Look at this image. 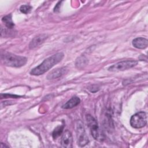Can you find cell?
<instances>
[{"label": "cell", "instance_id": "cell-1", "mask_svg": "<svg viewBox=\"0 0 148 148\" xmlns=\"http://www.w3.org/2000/svg\"><path fill=\"white\" fill-rule=\"evenodd\" d=\"M62 53H57L45 59L40 65L35 67L30 71V74L35 76H39L43 74L56 64L60 62L64 58Z\"/></svg>", "mask_w": 148, "mask_h": 148}, {"label": "cell", "instance_id": "cell-2", "mask_svg": "<svg viewBox=\"0 0 148 148\" xmlns=\"http://www.w3.org/2000/svg\"><path fill=\"white\" fill-rule=\"evenodd\" d=\"M1 59L5 65L12 67H21L24 66L27 62L26 57L9 52H2Z\"/></svg>", "mask_w": 148, "mask_h": 148}, {"label": "cell", "instance_id": "cell-3", "mask_svg": "<svg viewBox=\"0 0 148 148\" xmlns=\"http://www.w3.org/2000/svg\"><path fill=\"white\" fill-rule=\"evenodd\" d=\"M86 118L92 137L95 140L101 141L103 139V136L97 120L90 114L86 115Z\"/></svg>", "mask_w": 148, "mask_h": 148}, {"label": "cell", "instance_id": "cell-4", "mask_svg": "<svg viewBox=\"0 0 148 148\" xmlns=\"http://www.w3.org/2000/svg\"><path fill=\"white\" fill-rule=\"evenodd\" d=\"M76 132L77 139V144L79 146L83 147L86 145L88 142V138L86 133L84 126L81 121L78 120L76 123Z\"/></svg>", "mask_w": 148, "mask_h": 148}, {"label": "cell", "instance_id": "cell-5", "mask_svg": "<svg viewBox=\"0 0 148 148\" xmlns=\"http://www.w3.org/2000/svg\"><path fill=\"white\" fill-rule=\"evenodd\" d=\"M147 123V114L145 112H139L132 115L130 119L131 125L135 128H140Z\"/></svg>", "mask_w": 148, "mask_h": 148}, {"label": "cell", "instance_id": "cell-6", "mask_svg": "<svg viewBox=\"0 0 148 148\" xmlns=\"http://www.w3.org/2000/svg\"><path fill=\"white\" fill-rule=\"evenodd\" d=\"M138 64V61L136 60H126L119 62L108 68V71L111 72L115 71H122L130 69L136 66Z\"/></svg>", "mask_w": 148, "mask_h": 148}, {"label": "cell", "instance_id": "cell-7", "mask_svg": "<svg viewBox=\"0 0 148 148\" xmlns=\"http://www.w3.org/2000/svg\"><path fill=\"white\" fill-rule=\"evenodd\" d=\"M73 138L71 132L68 130H66L62 134L61 139V145L62 147L66 148L72 147Z\"/></svg>", "mask_w": 148, "mask_h": 148}, {"label": "cell", "instance_id": "cell-8", "mask_svg": "<svg viewBox=\"0 0 148 148\" xmlns=\"http://www.w3.org/2000/svg\"><path fill=\"white\" fill-rule=\"evenodd\" d=\"M68 72V69L66 67H62L60 68H57L52 71H51L47 76V79L48 80H53L57 79L64 75Z\"/></svg>", "mask_w": 148, "mask_h": 148}, {"label": "cell", "instance_id": "cell-9", "mask_svg": "<svg viewBox=\"0 0 148 148\" xmlns=\"http://www.w3.org/2000/svg\"><path fill=\"white\" fill-rule=\"evenodd\" d=\"M47 38V35L44 34H40L35 36L34 38L32 39V40L29 43V49H33L34 48H36V47L41 45L42 43H43L44 41Z\"/></svg>", "mask_w": 148, "mask_h": 148}, {"label": "cell", "instance_id": "cell-10", "mask_svg": "<svg viewBox=\"0 0 148 148\" xmlns=\"http://www.w3.org/2000/svg\"><path fill=\"white\" fill-rule=\"evenodd\" d=\"M132 45L137 48L140 49H143L147 47L148 40L145 38H136L132 40Z\"/></svg>", "mask_w": 148, "mask_h": 148}, {"label": "cell", "instance_id": "cell-11", "mask_svg": "<svg viewBox=\"0 0 148 148\" xmlns=\"http://www.w3.org/2000/svg\"><path fill=\"white\" fill-rule=\"evenodd\" d=\"M80 102V99L79 97H73L69 101H68L64 105H63L62 106V108L65 109H71L75 107L77 105H79Z\"/></svg>", "mask_w": 148, "mask_h": 148}, {"label": "cell", "instance_id": "cell-12", "mask_svg": "<svg viewBox=\"0 0 148 148\" xmlns=\"http://www.w3.org/2000/svg\"><path fill=\"white\" fill-rule=\"evenodd\" d=\"M2 21L5 24V26L9 29H12L14 26V24L12 20L11 14L6 15L3 17L2 18Z\"/></svg>", "mask_w": 148, "mask_h": 148}, {"label": "cell", "instance_id": "cell-13", "mask_svg": "<svg viewBox=\"0 0 148 148\" xmlns=\"http://www.w3.org/2000/svg\"><path fill=\"white\" fill-rule=\"evenodd\" d=\"M64 127V125H59V126L57 127L54 130V131L52 133V136L54 139L57 138L58 136H60V135L62 133Z\"/></svg>", "mask_w": 148, "mask_h": 148}, {"label": "cell", "instance_id": "cell-14", "mask_svg": "<svg viewBox=\"0 0 148 148\" xmlns=\"http://www.w3.org/2000/svg\"><path fill=\"white\" fill-rule=\"evenodd\" d=\"M32 9V7L28 5H24L21 6L20 8V10L21 13L24 14H28L31 12Z\"/></svg>", "mask_w": 148, "mask_h": 148}, {"label": "cell", "instance_id": "cell-15", "mask_svg": "<svg viewBox=\"0 0 148 148\" xmlns=\"http://www.w3.org/2000/svg\"><path fill=\"white\" fill-rule=\"evenodd\" d=\"M3 95H4V98H8V97H10V98H18V96L17 95H11V94H2Z\"/></svg>", "mask_w": 148, "mask_h": 148}]
</instances>
